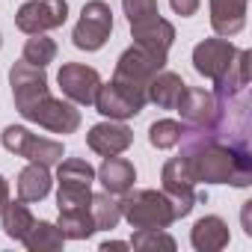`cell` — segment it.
I'll return each mask as SVG.
<instances>
[{
	"label": "cell",
	"instance_id": "obj_1",
	"mask_svg": "<svg viewBox=\"0 0 252 252\" xmlns=\"http://www.w3.org/2000/svg\"><path fill=\"white\" fill-rule=\"evenodd\" d=\"M181 146H184L181 158L187 160L196 181L231 184V187L252 184V149H237L205 131H190V128H184Z\"/></svg>",
	"mask_w": 252,
	"mask_h": 252
},
{
	"label": "cell",
	"instance_id": "obj_2",
	"mask_svg": "<svg viewBox=\"0 0 252 252\" xmlns=\"http://www.w3.org/2000/svg\"><path fill=\"white\" fill-rule=\"evenodd\" d=\"M122 220H128L131 228H169L175 222L172 202L163 190H128L119 202Z\"/></svg>",
	"mask_w": 252,
	"mask_h": 252
},
{
	"label": "cell",
	"instance_id": "obj_3",
	"mask_svg": "<svg viewBox=\"0 0 252 252\" xmlns=\"http://www.w3.org/2000/svg\"><path fill=\"white\" fill-rule=\"evenodd\" d=\"M92 181H95V169L83 160V158H65L57 163V208H89L92 202Z\"/></svg>",
	"mask_w": 252,
	"mask_h": 252
},
{
	"label": "cell",
	"instance_id": "obj_4",
	"mask_svg": "<svg viewBox=\"0 0 252 252\" xmlns=\"http://www.w3.org/2000/svg\"><path fill=\"white\" fill-rule=\"evenodd\" d=\"M0 143H3L6 152L18 155V158H27L30 163H45V166H57L63 158H65V149L63 143L57 140H48V137H39L21 125H9L0 134Z\"/></svg>",
	"mask_w": 252,
	"mask_h": 252
},
{
	"label": "cell",
	"instance_id": "obj_5",
	"mask_svg": "<svg viewBox=\"0 0 252 252\" xmlns=\"http://www.w3.org/2000/svg\"><path fill=\"white\" fill-rule=\"evenodd\" d=\"M160 181H163V193L169 196L172 202V211H175V220L187 217L196 202H205L208 196L205 193H196V178L187 166V160L178 155V158H169L163 163V172H160Z\"/></svg>",
	"mask_w": 252,
	"mask_h": 252
},
{
	"label": "cell",
	"instance_id": "obj_6",
	"mask_svg": "<svg viewBox=\"0 0 252 252\" xmlns=\"http://www.w3.org/2000/svg\"><path fill=\"white\" fill-rule=\"evenodd\" d=\"M149 104V95L146 89H137V86H128L122 80H110V83H101L98 95H95V110L107 119H131V116H140L143 107Z\"/></svg>",
	"mask_w": 252,
	"mask_h": 252
},
{
	"label": "cell",
	"instance_id": "obj_7",
	"mask_svg": "<svg viewBox=\"0 0 252 252\" xmlns=\"http://www.w3.org/2000/svg\"><path fill=\"white\" fill-rule=\"evenodd\" d=\"M113 33V9L104 0H89L80 12V21L74 24L71 42L80 51H101Z\"/></svg>",
	"mask_w": 252,
	"mask_h": 252
},
{
	"label": "cell",
	"instance_id": "obj_8",
	"mask_svg": "<svg viewBox=\"0 0 252 252\" xmlns=\"http://www.w3.org/2000/svg\"><path fill=\"white\" fill-rule=\"evenodd\" d=\"M27 122H36L39 128L51 131V134H74L80 128V110L71 104V101H63V98H54L51 92L42 95L30 110L21 113Z\"/></svg>",
	"mask_w": 252,
	"mask_h": 252
},
{
	"label": "cell",
	"instance_id": "obj_9",
	"mask_svg": "<svg viewBox=\"0 0 252 252\" xmlns=\"http://www.w3.org/2000/svg\"><path fill=\"white\" fill-rule=\"evenodd\" d=\"M68 18V3L65 0H27L15 15V27L27 36L48 33L63 27Z\"/></svg>",
	"mask_w": 252,
	"mask_h": 252
},
{
	"label": "cell",
	"instance_id": "obj_10",
	"mask_svg": "<svg viewBox=\"0 0 252 252\" xmlns=\"http://www.w3.org/2000/svg\"><path fill=\"white\" fill-rule=\"evenodd\" d=\"M175 110L181 113L184 128H190V131H211L217 125V119H220V98H217V92L187 86Z\"/></svg>",
	"mask_w": 252,
	"mask_h": 252
},
{
	"label": "cell",
	"instance_id": "obj_11",
	"mask_svg": "<svg viewBox=\"0 0 252 252\" xmlns=\"http://www.w3.org/2000/svg\"><path fill=\"white\" fill-rule=\"evenodd\" d=\"M60 80V89L63 95L71 101V104H80V107H89L95 104V95L101 89V74L92 68V65H83V63H65L57 74Z\"/></svg>",
	"mask_w": 252,
	"mask_h": 252
},
{
	"label": "cell",
	"instance_id": "obj_12",
	"mask_svg": "<svg viewBox=\"0 0 252 252\" xmlns=\"http://www.w3.org/2000/svg\"><path fill=\"white\" fill-rule=\"evenodd\" d=\"M9 83H12V98H15V110L24 113L30 110L42 95H48V74L42 65H30V63H15L9 68Z\"/></svg>",
	"mask_w": 252,
	"mask_h": 252
},
{
	"label": "cell",
	"instance_id": "obj_13",
	"mask_svg": "<svg viewBox=\"0 0 252 252\" xmlns=\"http://www.w3.org/2000/svg\"><path fill=\"white\" fill-rule=\"evenodd\" d=\"M234 54H237V48L228 39H222V36L220 39H205L193 48V68L202 77H208L211 83H220L222 74L228 71Z\"/></svg>",
	"mask_w": 252,
	"mask_h": 252
},
{
	"label": "cell",
	"instance_id": "obj_14",
	"mask_svg": "<svg viewBox=\"0 0 252 252\" xmlns=\"http://www.w3.org/2000/svg\"><path fill=\"white\" fill-rule=\"evenodd\" d=\"M163 65H166V60H158L155 54H149V51L131 45L128 51L119 57V63H116V74H113V77L122 80V83H128V86L146 89L149 80H152Z\"/></svg>",
	"mask_w": 252,
	"mask_h": 252
},
{
	"label": "cell",
	"instance_id": "obj_15",
	"mask_svg": "<svg viewBox=\"0 0 252 252\" xmlns=\"http://www.w3.org/2000/svg\"><path fill=\"white\" fill-rule=\"evenodd\" d=\"M131 143H134V131H131L125 122H119V119L98 122V125H92L89 134H86V146H89L95 155H101V158L128 152Z\"/></svg>",
	"mask_w": 252,
	"mask_h": 252
},
{
	"label": "cell",
	"instance_id": "obj_16",
	"mask_svg": "<svg viewBox=\"0 0 252 252\" xmlns=\"http://www.w3.org/2000/svg\"><path fill=\"white\" fill-rule=\"evenodd\" d=\"M131 33H134V45L155 54L158 60H166L169 48L175 42V27L160 15H152V18H143V21L131 24Z\"/></svg>",
	"mask_w": 252,
	"mask_h": 252
},
{
	"label": "cell",
	"instance_id": "obj_17",
	"mask_svg": "<svg viewBox=\"0 0 252 252\" xmlns=\"http://www.w3.org/2000/svg\"><path fill=\"white\" fill-rule=\"evenodd\" d=\"M95 178L104 184L107 193H113V196H125V193L134 187V181H137V169H134V163H131L128 158L110 155V158H104V163L98 166Z\"/></svg>",
	"mask_w": 252,
	"mask_h": 252
},
{
	"label": "cell",
	"instance_id": "obj_18",
	"mask_svg": "<svg viewBox=\"0 0 252 252\" xmlns=\"http://www.w3.org/2000/svg\"><path fill=\"white\" fill-rule=\"evenodd\" d=\"M211 27L222 39L237 36L246 27V0H211Z\"/></svg>",
	"mask_w": 252,
	"mask_h": 252
},
{
	"label": "cell",
	"instance_id": "obj_19",
	"mask_svg": "<svg viewBox=\"0 0 252 252\" xmlns=\"http://www.w3.org/2000/svg\"><path fill=\"white\" fill-rule=\"evenodd\" d=\"M184 89H187V83L181 80V74L160 68V71L149 80L146 95H149V101L158 104L160 110H175L178 101H181V95H184Z\"/></svg>",
	"mask_w": 252,
	"mask_h": 252
},
{
	"label": "cell",
	"instance_id": "obj_20",
	"mask_svg": "<svg viewBox=\"0 0 252 252\" xmlns=\"http://www.w3.org/2000/svg\"><path fill=\"white\" fill-rule=\"evenodd\" d=\"M190 240H193V249L199 252H220L228 246V225L220 220V217H202L193 231H190Z\"/></svg>",
	"mask_w": 252,
	"mask_h": 252
},
{
	"label": "cell",
	"instance_id": "obj_21",
	"mask_svg": "<svg viewBox=\"0 0 252 252\" xmlns=\"http://www.w3.org/2000/svg\"><path fill=\"white\" fill-rule=\"evenodd\" d=\"M51 172L45 163H27L18 172V199L21 202H42L51 193Z\"/></svg>",
	"mask_w": 252,
	"mask_h": 252
},
{
	"label": "cell",
	"instance_id": "obj_22",
	"mask_svg": "<svg viewBox=\"0 0 252 252\" xmlns=\"http://www.w3.org/2000/svg\"><path fill=\"white\" fill-rule=\"evenodd\" d=\"M57 225H60L65 240H86V237H92L98 231L89 208H65V211H60Z\"/></svg>",
	"mask_w": 252,
	"mask_h": 252
},
{
	"label": "cell",
	"instance_id": "obj_23",
	"mask_svg": "<svg viewBox=\"0 0 252 252\" xmlns=\"http://www.w3.org/2000/svg\"><path fill=\"white\" fill-rule=\"evenodd\" d=\"M0 217H3V234L9 237V240H24L27 237V231L33 228V222H36V217L30 214V208H27V202H6V208L0 211Z\"/></svg>",
	"mask_w": 252,
	"mask_h": 252
},
{
	"label": "cell",
	"instance_id": "obj_24",
	"mask_svg": "<svg viewBox=\"0 0 252 252\" xmlns=\"http://www.w3.org/2000/svg\"><path fill=\"white\" fill-rule=\"evenodd\" d=\"M21 243H24L30 252H57V249H63L65 237H63L60 225H54V222H48V220H36L33 228L27 231V237H24Z\"/></svg>",
	"mask_w": 252,
	"mask_h": 252
},
{
	"label": "cell",
	"instance_id": "obj_25",
	"mask_svg": "<svg viewBox=\"0 0 252 252\" xmlns=\"http://www.w3.org/2000/svg\"><path fill=\"white\" fill-rule=\"evenodd\" d=\"M246 86H249V51H237L222 80L214 83V92H243Z\"/></svg>",
	"mask_w": 252,
	"mask_h": 252
},
{
	"label": "cell",
	"instance_id": "obj_26",
	"mask_svg": "<svg viewBox=\"0 0 252 252\" xmlns=\"http://www.w3.org/2000/svg\"><path fill=\"white\" fill-rule=\"evenodd\" d=\"M89 211H92V220H95V228H116L119 220H122V208L119 202L113 199V193H92V202H89Z\"/></svg>",
	"mask_w": 252,
	"mask_h": 252
},
{
	"label": "cell",
	"instance_id": "obj_27",
	"mask_svg": "<svg viewBox=\"0 0 252 252\" xmlns=\"http://www.w3.org/2000/svg\"><path fill=\"white\" fill-rule=\"evenodd\" d=\"M184 137V122H175V119H158L152 128H149V143L155 149H175Z\"/></svg>",
	"mask_w": 252,
	"mask_h": 252
},
{
	"label": "cell",
	"instance_id": "obj_28",
	"mask_svg": "<svg viewBox=\"0 0 252 252\" xmlns=\"http://www.w3.org/2000/svg\"><path fill=\"white\" fill-rule=\"evenodd\" d=\"M21 60H24V63H30V65H42V68H45L48 63H54V60H57V42H54V39H48L45 33H36V36H30V39H27Z\"/></svg>",
	"mask_w": 252,
	"mask_h": 252
},
{
	"label": "cell",
	"instance_id": "obj_29",
	"mask_svg": "<svg viewBox=\"0 0 252 252\" xmlns=\"http://www.w3.org/2000/svg\"><path fill=\"white\" fill-rule=\"evenodd\" d=\"M131 246L134 249H166V252H172L175 249V240L163 228H137Z\"/></svg>",
	"mask_w": 252,
	"mask_h": 252
},
{
	"label": "cell",
	"instance_id": "obj_30",
	"mask_svg": "<svg viewBox=\"0 0 252 252\" xmlns=\"http://www.w3.org/2000/svg\"><path fill=\"white\" fill-rule=\"evenodd\" d=\"M122 9H125V15H128V24H137L143 18L160 15L158 12V0H122Z\"/></svg>",
	"mask_w": 252,
	"mask_h": 252
},
{
	"label": "cell",
	"instance_id": "obj_31",
	"mask_svg": "<svg viewBox=\"0 0 252 252\" xmlns=\"http://www.w3.org/2000/svg\"><path fill=\"white\" fill-rule=\"evenodd\" d=\"M199 3H202V0H169V6H172V9H175V15H181V18L196 15Z\"/></svg>",
	"mask_w": 252,
	"mask_h": 252
},
{
	"label": "cell",
	"instance_id": "obj_32",
	"mask_svg": "<svg viewBox=\"0 0 252 252\" xmlns=\"http://www.w3.org/2000/svg\"><path fill=\"white\" fill-rule=\"evenodd\" d=\"M6 202H9V181L0 175V211L6 208Z\"/></svg>",
	"mask_w": 252,
	"mask_h": 252
},
{
	"label": "cell",
	"instance_id": "obj_33",
	"mask_svg": "<svg viewBox=\"0 0 252 252\" xmlns=\"http://www.w3.org/2000/svg\"><path fill=\"white\" fill-rule=\"evenodd\" d=\"M110 249H131V243H125V240H104L101 252H110Z\"/></svg>",
	"mask_w": 252,
	"mask_h": 252
},
{
	"label": "cell",
	"instance_id": "obj_34",
	"mask_svg": "<svg viewBox=\"0 0 252 252\" xmlns=\"http://www.w3.org/2000/svg\"><path fill=\"white\" fill-rule=\"evenodd\" d=\"M0 45H3V39H0Z\"/></svg>",
	"mask_w": 252,
	"mask_h": 252
}]
</instances>
